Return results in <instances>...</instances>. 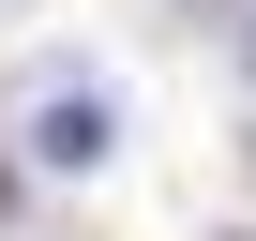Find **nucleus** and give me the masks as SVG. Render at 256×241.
I'll return each mask as SVG.
<instances>
[{
    "mask_svg": "<svg viewBox=\"0 0 256 241\" xmlns=\"http://www.w3.org/2000/svg\"><path fill=\"white\" fill-rule=\"evenodd\" d=\"M106 151H120V106H106L90 76H76V90H30V136H16V166H30V181H90Z\"/></svg>",
    "mask_w": 256,
    "mask_h": 241,
    "instance_id": "f257e3e1",
    "label": "nucleus"
},
{
    "mask_svg": "<svg viewBox=\"0 0 256 241\" xmlns=\"http://www.w3.org/2000/svg\"><path fill=\"white\" fill-rule=\"evenodd\" d=\"M16 181H30V166H0V211H16Z\"/></svg>",
    "mask_w": 256,
    "mask_h": 241,
    "instance_id": "f03ea898",
    "label": "nucleus"
},
{
    "mask_svg": "<svg viewBox=\"0 0 256 241\" xmlns=\"http://www.w3.org/2000/svg\"><path fill=\"white\" fill-rule=\"evenodd\" d=\"M241 60H256V30H241Z\"/></svg>",
    "mask_w": 256,
    "mask_h": 241,
    "instance_id": "7ed1b4c3",
    "label": "nucleus"
},
{
    "mask_svg": "<svg viewBox=\"0 0 256 241\" xmlns=\"http://www.w3.org/2000/svg\"><path fill=\"white\" fill-rule=\"evenodd\" d=\"M0 16H16V0H0Z\"/></svg>",
    "mask_w": 256,
    "mask_h": 241,
    "instance_id": "20e7f679",
    "label": "nucleus"
}]
</instances>
